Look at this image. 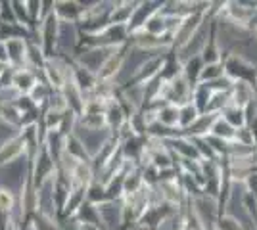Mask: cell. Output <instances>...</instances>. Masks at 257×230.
<instances>
[{"instance_id": "cell-1", "label": "cell", "mask_w": 257, "mask_h": 230, "mask_svg": "<svg viewBox=\"0 0 257 230\" xmlns=\"http://www.w3.org/2000/svg\"><path fill=\"white\" fill-rule=\"evenodd\" d=\"M226 22L234 23L242 29L253 31V25L257 22V2L255 0H228L225 2L223 16Z\"/></svg>"}, {"instance_id": "cell-2", "label": "cell", "mask_w": 257, "mask_h": 230, "mask_svg": "<svg viewBox=\"0 0 257 230\" xmlns=\"http://www.w3.org/2000/svg\"><path fill=\"white\" fill-rule=\"evenodd\" d=\"M223 64H225L226 77H230L232 81H247V83H253L255 85V77H257L255 66H251V64H247L246 60H242V58L232 54H225Z\"/></svg>"}, {"instance_id": "cell-3", "label": "cell", "mask_w": 257, "mask_h": 230, "mask_svg": "<svg viewBox=\"0 0 257 230\" xmlns=\"http://www.w3.org/2000/svg\"><path fill=\"white\" fill-rule=\"evenodd\" d=\"M204 20H205L204 12H196V14L186 16V18L182 20L181 25H179V29H177L175 35H173V52L181 50L182 46L192 39L194 33H196V31L200 29V25L204 23Z\"/></svg>"}, {"instance_id": "cell-4", "label": "cell", "mask_w": 257, "mask_h": 230, "mask_svg": "<svg viewBox=\"0 0 257 230\" xmlns=\"http://www.w3.org/2000/svg\"><path fill=\"white\" fill-rule=\"evenodd\" d=\"M230 104H234L238 108L246 110L251 102L257 100V88L253 83L247 81H234V85L230 88Z\"/></svg>"}, {"instance_id": "cell-5", "label": "cell", "mask_w": 257, "mask_h": 230, "mask_svg": "<svg viewBox=\"0 0 257 230\" xmlns=\"http://www.w3.org/2000/svg\"><path fill=\"white\" fill-rule=\"evenodd\" d=\"M217 117L219 115H215V113H202L190 129L181 131L182 136H186V138H205L211 132V127H213V123L217 121Z\"/></svg>"}, {"instance_id": "cell-6", "label": "cell", "mask_w": 257, "mask_h": 230, "mask_svg": "<svg viewBox=\"0 0 257 230\" xmlns=\"http://www.w3.org/2000/svg\"><path fill=\"white\" fill-rule=\"evenodd\" d=\"M179 111H181L179 106L161 102L158 108V123L167 129H179Z\"/></svg>"}, {"instance_id": "cell-7", "label": "cell", "mask_w": 257, "mask_h": 230, "mask_svg": "<svg viewBox=\"0 0 257 230\" xmlns=\"http://www.w3.org/2000/svg\"><path fill=\"white\" fill-rule=\"evenodd\" d=\"M205 67L204 60H202V56H196L192 60H188L184 66H182V77L192 85H200V75H202V69Z\"/></svg>"}, {"instance_id": "cell-8", "label": "cell", "mask_w": 257, "mask_h": 230, "mask_svg": "<svg viewBox=\"0 0 257 230\" xmlns=\"http://www.w3.org/2000/svg\"><path fill=\"white\" fill-rule=\"evenodd\" d=\"M221 117H223L228 125H232L236 131L242 129V127H246V111L242 110V108H238V106H234V104L226 106L225 111L221 113Z\"/></svg>"}, {"instance_id": "cell-9", "label": "cell", "mask_w": 257, "mask_h": 230, "mask_svg": "<svg viewBox=\"0 0 257 230\" xmlns=\"http://www.w3.org/2000/svg\"><path fill=\"white\" fill-rule=\"evenodd\" d=\"M200 115H202V113L198 111V108L194 106L192 102H188V104L181 106V111H179V129H181V131L190 129Z\"/></svg>"}, {"instance_id": "cell-10", "label": "cell", "mask_w": 257, "mask_h": 230, "mask_svg": "<svg viewBox=\"0 0 257 230\" xmlns=\"http://www.w3.org/2000/svg\"><path fill=\"white\" fill-rule=\"evenodd\" d=\"M211 94H213V90L204 85V83H200V85H196L192 90V104L198 108L200 113H205L207 110V104H209V98H211Z\"/></svg>"}, {"instance_id": "cell-11", "label": "cell", "mask_w": 257, "mask_h": 230, "mask_svg": "<svg viewBox=\"0 0 257 230\" xmlns=\"http://www.w3.org/2000/svg\"><path fill=\"white\" fill-rule=\"evenodd\" d=\"M209 134H213V136H217V138H223V140H226V142H232L236 136V129L232 127V125H228L221 115L217 117V121L213 123V127H211V132Z\"/></svg>"}, {"instance_id": "cell-12", "label": "cell", "mask_w": 257, "mask_h": 230, "mask_svg": "<svg viewBox=\"0 0 257 230\" xmlns=\"http://www.w3.org/2000/svg\"><path fill=\"white\" fill-rule=\"evenodd\" d=\"M226 106H230V94L228 92H213L209 104H207V110L205 113H215V115H221L225 111Z\"/></svg>"}, {"instance_id": "cell-13", "label": "cell", "mask_w": 257, "mask_h": 230, "mask_svg": "<svg viewBox=\"0 0 257 230\" xmlns=\"http://www.w3.org/2000/svg\"><path fill=\"white\" fill-rule=\"evenodd\" d=\"M225 64L219 62V64H207V66L202 69V75H200V83H213L217 79L225 77Z\"/></svg>"}, {"instance_id": "cell-14", "label": "cell", "mask_w": 257, "mask_h": 230, "mask_svg": "<svg viewBox=\"0 0 257 230\" xmlns=\"http://www.w3.org/2000/svg\"><path fill=\"white\" fill-rule=\"evenodd\" d=\"M215 230H246L242 224H240V220L234 219L232 215H226L223 213L219 220H217V224H215Z\"/></svg>"}, {"instance_id": "cell-15", "label": "cell", "mask_w": 257, "mask_h": 230, "mask_svg": "<svg viewBox=\"0 0 257 230\" xmlns=\"http://www.w3.org/2000/svg\"><path fill=\"white\" fill-rule=\"evenodd\" d=\"M234 142L244 144V146H249V148H255V146H257L255 136H253V132L249 131L247 127H242V129H238V131H236Z\"/></svg>"}, {"instance_id": "cell-16", "label": "cell", "mask_w": 257, "mask_h": 230, "mask_svg": "<svg viewBox=\"0 0 257 230\" xmlns=\"http://www.w3.org/2000/svg\"><path fill=\"white\" fill-rule=\"evenodd\" d=\"M253 37H255V41H257V22H255V25H253Z\"/></svg>"}, {"instance_id": "cell-17", "label": "cell", "mask_w": 257, "mask_h": 230, "mask_svg": "<svg viewBox=\"0 0 257 230\" xmlns=\"http://www.w3.org/2000/svg\"><path fill=\"white\" fill-rule=\"evenodd\" d=\"M255 88H257V77H255Z\"/></svg>"}]
</instances>
